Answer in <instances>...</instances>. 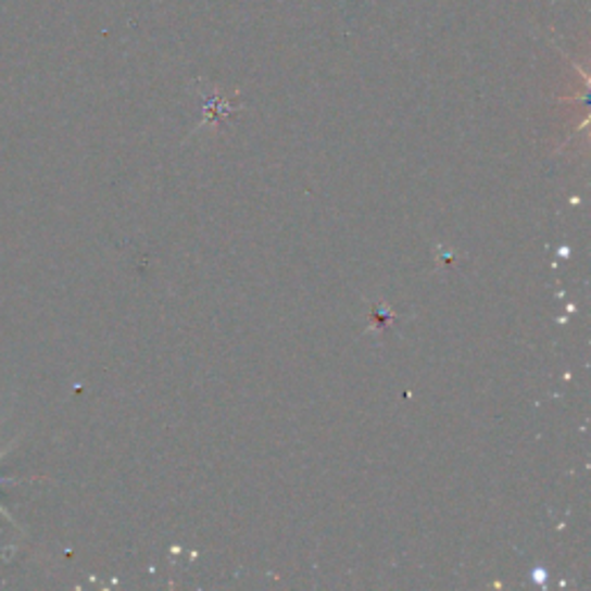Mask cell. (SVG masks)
Returning a JSON list of instances; mask_svg holds the SVG:
<instances>
[{"label":"cell","mask_w":591,"mask_h":591,"mask_svg":"<svg viewBox=\"0 0 591 591\" xmlns=\"http://www.w3.org/2000/svg\"><path fill=\"white\" fill-rule=\"evenodd\" d=\"M12 451V447H5V449H0V460H3L8 453ZM0 483H3V476H0ZM0 513H3L5 515V520H10V523H14V517L3 508V506H0Z\"/></svg>","instance_id":"cell-1"}]
</instances>
